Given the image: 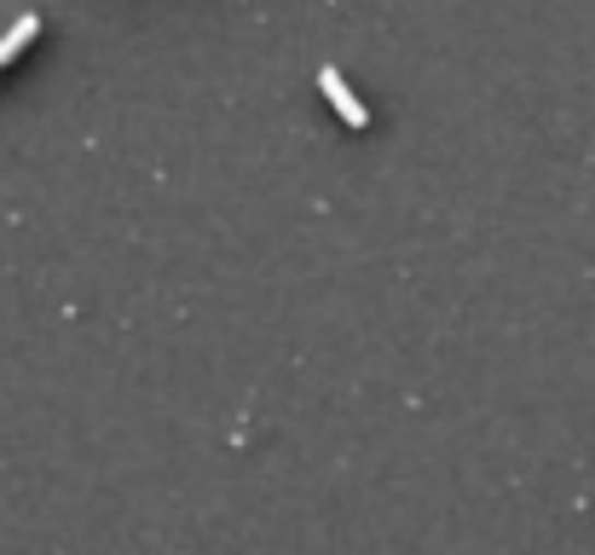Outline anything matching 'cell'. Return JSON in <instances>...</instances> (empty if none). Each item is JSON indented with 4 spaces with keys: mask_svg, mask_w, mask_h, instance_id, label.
Segmentation results:
<instances>
[{
    "mask_svg": "<svg viewBox=\"0 0 595 555\" xmlns=\"http://www.w3.org/2000/svg\"><path fill=\"white\" fill-rule=\"evenodd\" d=\"M318 88L330 93V105H336V116L347 122V128H364V122H371V111L359 105V93L341 81V70H318Z\"/></svg>",
    "mask_w": 595,
    "mask_h": 555,
    "instance_id": "6da1fadb",
    "label": "cell"
},
{
    "mask_svg": "<svg viewBox=\"0 0 595 555\" xmlns=\"http://www.w3.org/2000/svg\"><path fill=\"white\" fill-rule=\"evenodd\" d=\"M35 35H40V18H35V12H24V18H18V24H12L7 35H0V65H12V58L24 53Z\"/></svg>",
    "mask_w": 595,
    "mask_h": 555,
    "instance_id": "7a4b0ae2",
    "label": "cell"
}]
</instances>
